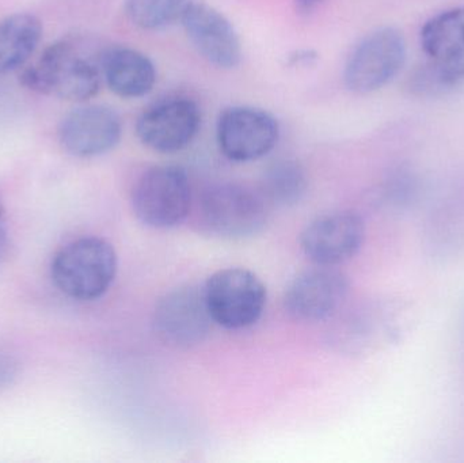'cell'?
<instances>
[{"label": "cell", "instance_id": "cell-1", "mask_svg": "<svg viewBox=\"0 0 464 463\" xmlns=\"http://www.w3.org/2000/svg\"><path fill=\"white\" fill-rule=\"evenodd\" d=\"M102 54L95 56L79 40L56 41L22 72V84L38 94L83 102L100 92Z\"/></svg>", "mask_w": 464, "mask_h": 463}, {"label": "cell", "instance_id": "cell-2", "mask_svg": "<svg viewBox=\"0 0 464 463\" xmlns=\"http://www.w3.org/2000/svg\"><path fill=\"white\" fill-rule=\"evenodd\" d=\"M119 260L105 239L87 236L65 245L51 265L54 285L68 298L95 301L108 293L116 279Z\"/></svg>", "mask_w": 464, "mask_h": 463}, {"label": "cell", "instance_id": "cell-3", "mask_svg": "<svg viewBox=\"0 0 464 463\" xmlns=\"http://www.w3.org/2000/svg\"><path fill=\"white\" fill-rule=\"evenodd\" d=\"M192 189L187 171L179 166L150 169L136 182L132 207L143 225L157 230L176 227L187 219Z\"/></svg>", "mask_w": 464, "mask_h": 463}, {"label": "cell", "instance_id": "cell-4", "mask_svg": "<svg viewBox=\"0 0 464 463\" xmlns=\"http://www.w3.org/2000/svg\"><path fill=\"white\" fill-rule=\"evenodd\" d=\"M203 291L212 323L230 331L256 325L266 306L264 283L247 269L217 272L207 280Z\"/></svg>", "mask_w": 464, "mask_h": 463}, {"label": "cell", "instance_id": "cell-5", "mask_svg": "<svg viewBox=\"0 0 464 463\" xmlns=\"http://www.w3.org/2000/svg\"><path fill=\"white\" fill-rule=\"evenodd\" d=\"M406 63V41L394 27H382L360 41L345 65L346 87L370 94L389 84Z\"/></svg>", "mask_w": 464, "mask_h": 463}, {"label": "cell", "instance_id": "cell-6", "mask_svg": "<svg viewBox=\"0 0 464 463\" xmlns=\"http://www.w3.org/2000/svg\"><path fill=\"white\" fill-rule=\"evenodd\" d=\"M201 217L211 233L223 238H246L265 227L264 198L239 184L214 185L201 200Z\"/></svg>", "mask_w": 464, "mask_h": 463}, {"label": "cell", "instance_id": "cell-7", "mask_svg": "<svg viewBox=\"0 0 464 463\" xmlns=\"http://www.w3.org/2000/svg\"><path fill=\"white\" fill-rule=\"evenodd\" d=\"M278 135L275 117L251 106L226 109L218 121V144L232 162H253L266 157L277 144Z\"/></svg>", "mask_w": 464, "mask_h": 463}, {"label": "cell", "instance_id": "cell-8", "mask_svg": "<svg viewBox=\"0 0 464 463\" xmlns=\"http://www.w3.org/2000/svg\"><path fill=\"white\" fill-rule=\"evenodd\" d=\"M201 113L195 101L168 98L150 106L136 124L141 143L160 154L187 149L200 130Z\"/></svg>", "mask_w": 464, "mask_h": 463}, {"label": "cell", "instance_id": "cell-9", "mask_svg": "<svg viewBox=\"0 0 464 463\" xmlns=\"http://www.w3.org/2000/svg\"><path fill=\"white\" fill-rule=\"evenodd\" d=\"M212 318L203 288L179 287L166 294L154 313L158 336L176 347H192L206 339Z\"/></svg>", "mask_w": 464, "mask_h": 463}, {"label": "cell", "instance_id": "cell-10", "mask_svg": "<svg viewBox=\"0 0 464 463\" xmlns=\"http://www.w3.org/2000/svg\"><path fill=\"white\" fill-rule=\"evenodd\" d=\"M365 226L354 212L318 217L300 236L303 252L316 265L335 266L351 260L362 249Z\"/></svg>", "mask_w": 464, "mask_h": 463}, {"label": "cell", "instance_id": "cell-11", "mask_svg": "<svg viewBox=\"0 0 464 463\" xmlns=\"http://www.w3.org/2000/svg\"><path fill=\"white\" fill-rule=\"evenodd\" d=\"M179 19L190 43L207 62L226 70L239 64V35L222 13L206 3L189 2Z\"/></svg>", "mask_w": 464, "mask_h": 463}, {"label": "cell", "instance_id": "cell-12", "mask_svg": "<svg viewBox=\"0 0 464 463\" xmlns=\"http://www.w3.org/2000/svg\"><path fill=\"white\" fill-rule=\"evenodd\" d=\"M121 119L113 109L89 105L71 111L59 128L60 144L76 158H94L113 150L121 139Z\"/></svg>", "mask_w": 464, "mask_h": 463}, {"label": "cell", "instance_id": "cell-13", "mask_svg": "<svg viewBox=\"0 0 464 463\" xmlns=\"http://www.w3.org/2000/svg\"><path fill=\"white\" fill-rule=\"evenodd\" d=\"M348 293V280L333 266L318 265L300 274L285 293L289 314L302 321L332 317Z\"/></svg>", "mask_w": 464, "mask_h": 463}, {"label": "cell", "instance_id": "cell-14", "mask_svg": "<svg viewBox=\"0 0 464 463\" xmlns=\"http://www.w3.org/2000/svg\"><path fill=\"white\" fill-rule=\"evenodd\" d=\"M102 76L111 92L135 100L151 92L157 70L149 56L130 48H111L102 54Z\"/></svg>", "mask_w": 464, "mask_h": 463}, {"label": "cell", "instance_id": "cell-15", "mask_svg": "<svg viewBox=\"0 0 464 463\" xmlns=\"http://www.w3.org/2000/svg\"><path fill=\"white\" fill-rule=\"evenodd\" d=\"M41 35L43 24L33 14L16 13L0 21V75L26 64Z\"/></svg>", "mask_w": 464, "mask_h": 463}, {"label": "cell", "instance_id": "cell-16", "mask_svg": "<svg viewBox=\"0 0 464 463\" xmlns=\"http://www.w3.org/2000/svg\"><path fill=\"white\" fill-rule=\"evenodd\" d=\"M421 45L430 59L464 62V7L430 18L422 27Z\"/></svg>", "mask_w": 464, "mask_h": 463}, {"label": "cell", "instance_id": "cell-17", "mask_svg": "<svg viewBox=\"0 0 464 463\" xmlns=\"http://www.w3.org/2000/svg\"><path fill=\"white\" fill-rule=\"evenodd\" d=\"M463 89L464 62L430 59L409 76V90L417 97H446Z\"/></svg>", "mask_w": 464, "mask_h": 463}, {"label": "cell", "instance_id": "cell-18", "mask_svg": "<svg viewBox=\"0 0 464 463\" xmlns=\"http://www.w3.org/2000/svg\"><path fill=\"white\" fill-rule=\"evenodd\" d=\"M308 179L304 169L294 159L273 162L265 170L262 190L267 200L277 206H294L299 203L307 190Z\"/></svg>", "mask_w": 464, "mask_h": 463}, {"label": "cell", "instance_id": "cell-19", "mask_svg": "<svg viewBox=\"0 0 464 463\" xmlns=\"http://www.w3.org/2000/svg\"><path fill=\"white\" fill-rule=\"evenodd\" d=\"M189 0H125L128 18L144 30H158L181 18Z\"/></svg>", "mask_w": 464, "mask_h": 463}, {"label": "cell", "instance_id": "cell-20", "mask_svg": "<svg viewBox=\"0 0 464 463\" xmlns=\"http://www.w3.org/2000/svg\"><path fill=\"white\" fill-rule=\"evenodd\" d=\"M15 375V364L11 359L0 356V386L10 382Z\"/></svg>", "mask_w": 464, "mask_h": 463}, {"label": "cell", "instance_id": "cell-21", "mask_svg": "<svg viewBox=\"0 0 464 463\" xmlns=\"http://www.w3.org/2000/svg\"><path fill=\"white\" fill-rule=\"evenodd\" d=\"M324 0H296V8L300 14H310Z\"/></svg>", "mask_w": 464, "mask_h": 463}, {"label": "cell", "instance_id": "cell-22", "mask_svg": "<svg viewBox=\"0 0 464 463\" xmlns=\"http://www.w3.org/2000/svg\"><path fill=\"white\" fill-rule=\"evenodd\" d=\"M8 247V239L7 234L3 230L2 226H0V260L5 256V252H7Z\"/></svg>", "mask_w": 464, "mask_h": 463}, {"label": "cell", "instance_id": "cell-23", "mask_svg": "<svg viewBox=\"0 0 464 463\" xmlns=\"http://www.w3.org/2000/svg\"><path fill=\"white\" fill-rule=\"evenodd\" d=\"M3 214H5V206H3L2 195H0V220H2Z\"/></svg>", "mask_w": 464, "mask_h": 463}]
</instances>
